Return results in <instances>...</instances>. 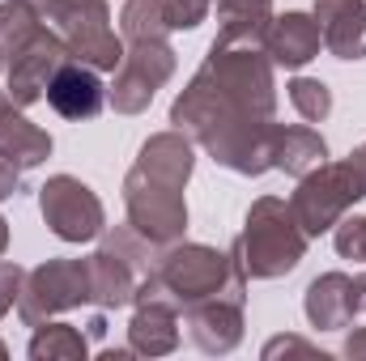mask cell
<instances>
[{
	"mask_svg": "<svg viewBox=\"0 0 366 361\" xmlns=\"http://www.w3.org/2000/svg\"><path fill=\"white\" fill-rule=\"evenodd\" d=\"M179 345V315H175V302L162 298V285L158 276L137 293V315L128 323V353H141V357H162Z\"/></svg>",
	"mask_w": 366,
	"mask_h": 361,
	"instance_id": "cell-12",
	"label": "cell"
},
{
	"mask_svg": "<svg viewBox=\"0 0 366 361\" xmlns=\"http://www.w3.org/2000/svg\"><path fill=\"white\" fill-rule=\"evenodd\" d=\"M90 280H94V302L98 306H128L137 293L154 280L149 264V243L128 225L102 238V247L90 255Z\"/></svg>",
	"mask_w": 366,
	"mask_h": 361,
	"instance_id": "cell-7",
	"label": "cell"
},
{
	"mask_svg": "<svg viewBox=\"0 0 366 361\" xmlns=\"http://www.w3.org/2000/svg\"><path fill=\"white\" fill-rule=\"evenodd\" d=\"M366 195V183L358 179V171L345 162H320L315 171H307L298 179V191L290 195V208L298 217V225L307 230V238L328 234L358 200Z\"/></svg>",
	"mask_w": 366,
	"mask_h": 361,
	"instance_id": "cell-6",
	"label": "cell"
},
{
	"mask_svg": "<svg viewBox=\"0 0 366 361\" xmlns=\"http://www.w3.org/2000/svg\"><path fill=\"white\" fill-rule=\"evenodd\" d=\"M183 310L192 345L200 353H230L243 340V298H204Z\"/></svg>",
	"mask_w": 366,
	"mask_h": 361,
	"instance_id": "cell-13",
	"label": "cell"
},
{
	"mask_svg": "<svg viewBox=\"0 0 366 361\" xmlns=\"http://www.w3.org/2000/svg\"><path fill=\"white\" fill-rule=\"evenodd\" d=\"M315 21L337 60H366V0H315Z\"/></svg>",
	"mask_w": 366,
	"mask_h": 361,
	"instance_id": "cell-17",
	"label": "cell"
},
{
	"mask_svg": "<svg viewBox=\"0 0 366 361\" xmlns=\"http://www.w3.org/2000/svg\"><path fill=\"white\" fill-rule=\"evenodd\" d=\"M192 141L175 132H158L141 145L137 166L124 179V208H128V225L154 243V247H171L187 225V204H183V183L192 175Z\"/></svg>",
	"mask_w": 366,
	"mask_h": 361,
	"instance_id": "cell-2",
	"label": "cell"
},
{
	"mask_svg": "<svg viewBox=\"0 0 366 361\" xmlns=\"http://www.w3.org/2000/svg\"><path fill=\"white\" fill-rule=\"evenodd\" d=\"M17 187H21V171H17L13 162H4V158H0V200L17 195Z\"/></svg>",
	"mask_w": 366,
	"mask_h": 361,
	"instance_id": "cell-29",
	"label": "cell"
},
{
	"mask_svg": "<svg viewBox=\"0 0 366 361\" xmlns=\"http://www.w3.org/2000/svg\"><path fill=\"white\" fill-rule=\"evenodd\" d=\"M320 47H324V39H320L315 13H294L290 9V13L273 17L269 30H264V51H269V60L277 68H302L320 56Z\"/></svg>",
	"mask_w": 366,
	"mask_h": 361,
	"instance_id": "cell-16",
	"label": "cell"
},
{
	"mask_svg": "<svg viewBox=\"0 0 366 361\" xmlns=\"http://www.w3.org/2000/svg\"><path fill=\"white\" fill-rule=\"evenodd\" d=\"M307 230L298 225L294 208L277 195H260L247 208V225L239 234V243L230 247V255L239 260V268L256 280H277L285 272H294L307 255Z\"/></svg>",
	"mask_w": 366,
	"mask_h": 361,
	"instance_id": "cell-3",
	"label": "cell"
},
{
	"mask_svg": "<svg viewBox=\"0 0 366 361\" xmlns=\"http://www.w3.org/2000/svg\"><path fill=\"white\" fill-rule=\"evenodd\" d=\"M167 4V26L171 30H196L204 21V13L213 9V0H162Z\"/></svg>",
	"mask_w": 366,
	"mask_h": 361,
	"instance_id": "cell-26",
	"label": "cell"
},
{
	"mask_svg": "<svg viewBox=\"0 0 366 361\" xmlns=\"http://www.w3.org/2000/svg\"><path fill=\"white\" fill-rule=\"evenodd\" d=\"M34 9L43 13V21L64 39L69 56L115 73L124 60V39L111 26V9L107 0H34Z\"/></svg>",
	"mask_w": 366,
	"mask_h": 361,
	"instance_id": "cell-5",
	"label": "cell"
},
{
	"mask_svg": "<svg viewBox=\"0 0 366 361\" xmlns=\"http://www.w3.org/2000/svg\"><path fill=\"white\" fill-rule=\"evenodd\" d=\"M217 21L226 39H264L273 21V0H217Z\"/></svg>",
	"mask_w": 366,
	"mask_h": 361,
	"instance_id": "cell-20",
	"label": "cell"
},
{
	"mask_svg": "<svg viewBox=\"0 0 366 361\" xmlns=\"http://www.w3.org/2000/svg\"><path fill=\"white\" fill-rule=\"evenodd\" d=\"M0 357H4V345H0Z\"/></svg>",
	"mask_w": 366,
	"mask_h": 361,
	"instance_id": "cell-34",
	"label": "cell"
},
{
	"mask_svg": "<svg viewBox=\"0 0 366 361\" xmlns=\"http://www.w3.org/2000/svg\"><path fill=\"white\" fill-rule=\"evenodd\" d=\"M290 102L307 123H324L332 115V90L315 77H294L290 81Z\"/></svg>",
	"mask_w": 366,
	"mask_h": 361,
	"instance_id": "cell-24",
	"label": "cell"
},
{
	"mask_svg": "<svg viewBox=\"0 0 366 361\" xmlns=\"http://www.w3.org/2000/svg\"><path fill=\"white\" fill-rule=\"evenodd\" d=\"M81 302H94L90 260H47L43 268L26 272L17 315H21L26 327H39L43 319H51L60 310H73Z\"/></svg>",
	"mask_w": 366,
	"mask_h": 361,
	"instance_id": "cell-8",
	"label": "cell"
},
{
	"mask_svg": "<svg viewBox=\"0 0 366 361\" xmlns=\"http://www.w3.org/2000/svg\"><path fill=\"white\" fill-rule=\"evenodd\" d=\"M34 361H56V357H64V361H77V357H86L90 353V345H86V336L73 327V323H39L34 327V340H30V349H26Z\"/></svg>",
	"mask_w": 366,
	"mask_h": 361,
	"instance_id": "cell-21",
	"label": "cell"
},
{
	"mask_svg": "<svg viewBox=\"0 0 366 361\" xmlns=\"http://www.w3.org/2000/svg\"><path fill=\"white\" fill-rule=\"evenodd\" d=\"M307 319L320 332H341L354 323V315H362V298H358V276L345 272H324L311 280L307 289Z\"/></svg>",
	"mask_w": 366,
	"mask_h": 361,
	"instance_id": "cell-14",
	"label": "cell"
},
{
	"mask_svg": "<svg viewBox=\"0 0 366 361\" xmlns=\"http://www.w3.org/2000/svg\"><path fill=\"white\" fill-rule=\"evenodd\" d=\"M43 98L64 119H94L107 106V90H102L98 73H94L90 64H81V60H64L56 68V77L47 81V93Z\"/></svg>",
	"mask_w": 366,
	"mask_h": 361,
	"instance_id": "cell-15",
	"label": "cell"
},
{
	"mask_svg": "<svg viewBox=\"0 0 366 361\" xmlns=\"http://www.w3.org/2000/svg\"><path fill=\"white\" fill-rule=\"evenodd\" d=\"M171 73H175V47L167 39H128L107 102L119 115H141L154 102V93L171 81Z\"/></svg>",
	"mask_w": 366,
	"mask_h": 361,
	"instance_id": "cell-9",
	"label": "cell"
},
{
	"mask_svg": "<svg viewBox=\"0 0 366 361\" xmlns=\"http://www.w3.org/2000/svg\"><path fill=\"white\" fill-rule=\"evenodd\" d=\"M4 247H9V221L0 217V255H4Z\"/></svg>",
	"mask_w": 366,
	"mask_h": 361,
	"instance_id": "cell-32",
	"label": "cell"
},
{
	"mask_svg": "<svg viewBox=\"0 0 366 361\" xmlns=\"http://www.w3.org/2000/svg\"><path fill=\"white\" fill-rule=\"evenodd\" d=\"M39 26H43V13L34 9V0H4L0 4V56L21 47Z\"/></svg>",
	"mask_w": 366,
	"mask_h": 361,
	"instance_id": "cell-23",
	"label": "cell"
},
{
	"mask_svg": "<svg viewBox=\"0 0 366 361\" xmlns=\"http://www.w3.org/2000/svg\"><path fill=\"white\" fill-rule=\"evenodd\" d=\"M47 153H51V136L43 128H34L21 111L0 102V158L13 162L17 171H30V166L47 162Z\"/></svg>",
	"mask_w": 366,
	"mask_h": 361,
	"instance_id": "cell-18",
	"label": "cell"
},
{
	"mask_svg": "<svg viewBox=\"0 0 366 361\" xmlns=\"http://www.w3.org/2000/svg\"><path fill=\"white\" fill-rule=\"evenodd\" d=\"M21 285H26V268H21V264H13V260H0V319L17 306Z\"/></svg>",
	"mask_w": 366,
	"mask_h": 361,
	"instance_id": "cell-27",
	"label": "cell"
},
{
	"mask_svg": "<svg viewBox=\"0 0 366 361\" xmlns=\"http://www.w3.org/2000/svg\"><path fill=\"white\" fill-rule=\"evenodd\" d=\"M345 357H354V361H362V357H366V327L350 332V340H345Z\"/></svg>",
	"mask_w": 366,
	"mask_h": 361,
	"instance_id": "cell-30",
	"label": "cell"
},
{
	"mask_svg": "<svg viewBox=\"0 0 366 361\" xmlns=\"http://www.w3.org/2000/svg\"><path fill=\"white\" fill-rule=\"evenodd\" d=\"M358 298H362V310H366V272L358 276Z\"/></svg>",
	"mask_w": 366,
	"mask_h": 361,
	"instance_id": "cell-33",
	"label": "cell"
},
{
	"mask_svg": "<svg viewBox=\"0 0 366 361\" xmlns=\"http://www.w3.org/2000/svg\"><path fill=\"white\" fill-rule=\"evenodd\" d=\"M320 162H328V145L311 123H294V128H277L273 145V171H285L294 179H302L307 171H315Z\"/></svg>",
	"mask_w": 366,
	"mask_h": 361,
	"instance_id": "cell-19",
	"label": "cell"
},
{
	"mask_svg": "<svg viewBox=\"0 0 366 361\" xmlns=\"http://www.w3.org/2000/svg\"><path fill=\"white\" fill-rule=\"evenodd\" d=\"M277 353H320L315 345H307V340H294V336H277L264 345V357H277Z\"/></svg>",
	"mask_w": 366,
	"mask_h": 361,
	"instance_id": "cell-28",
	"label": "cell"
},
{
	"mask_svg": "<svg viewBox=\"0 0 366 361\" xmlns=\"http://www.w3.org/2000/svg\"><path fill=\"white\" fill-rule=\"evenodd\" d=\"M9 93H13V102L17 106H30V102H39L43 93H47V81L56 77V68L64 64V60H73L69 56V47H64V39L43 21L21 47H13L9 56Z\"/></svg>",
	"mask_w": 366,
	"mask_h": 361,
	"instance_id": "cell-11",
	"label": "cell"
},
{
	"mask_svg": "<svg viewBox=\"0 0 366 361\" xmlns=\"http://www.w3.org/2000/svg\"><path fill=\"white\" fill-rule=\"evenodd\" d=\"M167 4L162 0H124L119 9V34L128 39H167Z\"/></svg>",
	"mask_w": 366,
	"mask_h": 361,
	"instance_id": "cell-22",
	"label": "cell"
},
{
	"mask_svg": "<svg viewBox=\"0 0 366 361\" xmlns=\"http://www.w3.org/2000/svg\"><path fill=\"white\" fill-rule=\"evenodd\" d=\"M273 60L260 39H213L209 60L192 77V86L175 98L171 123L187 128L213 162L239 175L273 171L277 128V86Z\"/></svg>",
	"mask_w": 366,
	"mask_h": 361,
	"instance_id": "cell-1",
	"label": "cell"
},
{
	"mask_svg": "<svg viewBox=\"0 0 366 361\" xmlns=\"http://www.w3.org/2000/svg\"><path fill=\"white\" fill-rule=\"evenodd\" d=\"M350 166H354V171H358V179L366 183V145H358V149L350 153Z\"/></svg>",
	"mask_w": 366,
	"mask_h": 361,
	"instance_id": "cell-31",
	"label": "cell"
},
{
	"mask_svg": "<svg viewBox=\"0 0 366 361\" xmlns=\"http://www.w3.org/2000/svg\"><path fill=\"white\" fill-rule=\"evenodd\" d=\"M332 243L341 260H362L366 264V217H341L332 225Z\"/></svg>",
	"mask_w": 366,
	"mask_h": 361,
	"instance_id": "cell-25",
	"label": "cell"
},
{
	"mask_svg": "<svg viewBox=\"0 0 366 361\" xmlns=\"http://www.w3.org/2000/svg\"><path fill=\"white\" fill-rule=\"evenodd\" d=\"M158 285L162 293H171L175 306H192L204 298H243L247 293V272L239 268V260L230 251H213L204 243H183L171 247L158 260Z\"/></svg>",
	"mask_w": 366,
	"mask_h": 361,
	"instance_id": "cell-4",
	"label": "cell"
},
{
	"mask_svg": "<svg viewBox=\"0 0 366 361\" xmlns=\"http://www.w3.org/2000/svg\"><path fill=\"white\" fill-rule=\"evenodd\" d=\"M39 208H43V221L51 225V234L64 238V243H90L107 225L102 200L73 175H56V179L43 183L39 187Z\"/></svg>",
	"mask_w": 366,
	"mask_h": 361,
	"instance_id": "cell-10",
	"label": "cell"
}]
</instances>
